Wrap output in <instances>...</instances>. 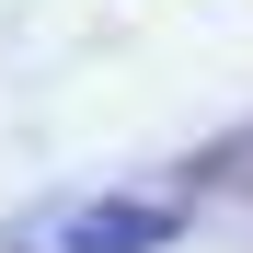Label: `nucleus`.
Segmentation results:
<instances>
[{
  "mask_svg": "<svg viewBox=\"0 0 253 253\" xmlns=\"http://www.w3.org/2000/svg\"><path fill=\"white\" fill-rule=\"evenodd\" d=\"M184 184H196V196H242V207H253V126H230L219 150H196V161H184Z\"/></svg>",
  "mask_w": 253,
  "mask_h": 253,
  "instance_id": "f03ea898",
  "label": "nucleus"
},
{
  "mask_svg": "<svg viewBox=\"0 0 253 253\" xmlns=\"http://www.w3.org/2000/svg\"><path fill=\"white\" fill-rule=\"evenodd\" d=\"M138 242H173L161 207H92V230H69V253H138Z\"/></svg>",
  "mask_w": 253,
  "mask_h": 253,
  "instance_id": "f257e3e1",
  "label": "nucleus"
}]
</instances>
